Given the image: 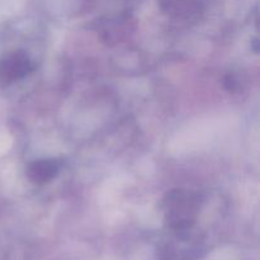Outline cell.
Returning a JSON list of instances; mask_svg holds the SVG:
<instances>
[{
    "mask_svg": "<svg viewBox=\"0 0 260 260\" xmlns=\"http://www.w3.org/2000/svg\"><path fill=\"white\" fill-rule=\"evenodd\" d=\"M201 205V196L187 189L170 190L161 203L167 220L175 226H184L192 222Z\"/></svg>",
    "mask_w": 260,
    "mask_h": 260,
    "instance_id": "1",
    "label": "cell"
},
{
    "mask_svg": "<svg viewBox=\"0 0 260 260\" xmlns=\"http://www.w3.org/2000/svg\"><path fill=\"white\" fill-rule=\"evenodd\" d=\"M32 70V61L24 51L9 53L0 60V84L9 85L29 75Z\"/></svg>",
    "mask_w": 260,
    "mask_h": 260,
    "instance_id": "2",
    "label": "cell"
},
{
    "mask_svg": "<svg viewBox=\"0 0 260 260\" xmlns=\"http://www.w3.org/2000/svg\"><path fill=\"white\" fill-rule=\"evenodd\" d=\"M62 161L58 159H40L30 162L25 170L28 179L35 184H46L60 173Z\"/></svg>",
    "mask_w": 260,
    "mask_h": 260,
    "instance_id": "3",
    "label": "cell"
},
{
    "mask_svg": "<svg viewBox=\"0 0 260 260\" xmlns=\"http://www.w3.org/2000/svg\"><path fill=\"white\" fill-rule=\"evenodd\" d=\"M162 7L168 10L169 14L188 18L196 12L197 5L194 3H190L189 0H168L167 3H162Z\"/></svg>",
    "mask_w": 260,
    "mask_h": 260,
    "instance_id": "4",
    "label": "cell"
},
{
    "mask_svg": "<svg viewBox=\"0 0 260 260\" xmlns=\"http://www.w3.org/2000/svg\"><path fill=\"white\" fill-rule=\"evenodd\" d=\"M238 79L234 75H231V74L226 75L225 79H223V86H225V89H228L229 91H235L236 89H238Z\"/></svg>",
    "mask_w": 260,
    "mask_h": 260,
    "instance_id": "5",
    "label": "cell"
}]
</instances>
